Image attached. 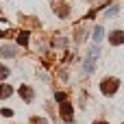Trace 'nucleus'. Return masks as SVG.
Listing matches in <instances>:
<instances>
[{
  "label": "nucleus",
  "instance_id": "obj_12",
  "mask_svg": "<svg viewBox=\"0 0 124 124\" xmlns=\"http://www.w3.org/2000/svg\"><path fill=\"white\" fill-rule=\"evenodd\" d=\"M33 124H46L44 118H33Z\"/></svg>",
  "mask_w": 124,
  "mask_h": 124
},
{
  "label": "nucleus",
  "instance_id": "obj_5",
  "mask_svg": "<svg viewBox=\"0 0 124 124\" xmlns=\"http://www.w3.org/2000/svg\"><path fill=\"white\" fill-rule=\"evenodd\" d=\"M61 113L68 122H72V105L70 102H61Z\"/></svg>",
  "mask_w": 124,
  "mask_h": 124
},
{
  "label": "nucleus",
  "instance_id": "obj_6",
  "mask_svg": "<svg viewBox=\"0 0 124 124\" xmlns=\"http://www.w3.org/2000/svg\"><path fill=\"white\" fill-rule=\"evenodd\" d=\"M0 54H2V57H13L15 50H13V46H2V48H0Z\"/></svg>",
  "mask_w": 124,
  "mask_h": 124
},
{
  "label": "nucleus",
  "instance_id": "obj_14",
  "mask_svg": "<svg viewBox=\"0 0 124 124\" xmlns=\"http://www.w3.org/2000/svg\"><path fill=\"white\" fill-rule=\"evenodd\" d=\"M94 124H109V122H94Z\"/></svg>",
  "mask_w": 124,
  "mask_h": 124
},
{
  "label": "nucleus",
  "instance_id": "obj_13",
  "mask_svg": "<svg viewBox=\"0 0 124 124\" xmlns=\"http://www.w3.org/2000/svg\"><path fill=\"white\" fill-rule=\"evenodd\" d=\"M113 13H118V7H116V4H113V7H111V9L107 11V15H113Z\"/></svg>",
  "mask_w": 124,
  "mask_h": 124
},
{
  "label": "nucleus",
  "instance_id": "obj_1",
  "mask_svg": "<svg viewBox=\"0 0 124 124\" xmlns=\"http://www.w3.org/2000/svg\"><path fill=\"white\" fill-rule=\"evenodd\" d=\"M116 92H118V78H105V81H102V94L111 96V94H116Z\"/></svg>",
  "mask_w": 124,
  "mask_h": 124
},
{
  "label": "nucleus",
  "instance_id": "obj_3",
  "mask_svg": "<svg viewBox=\"0 0 124 124\" xmlns=\"http://www.w3.org/2000/svg\"><path fill=\"white\" fill-rule=\"evenodd\" d=\"M109 41H111L113 46H120V44H124V31H113V33L109 35Z\"/></svg>",
  "mask_w": 124,
  "mask_h": 124
},
{
  "label": "nucleus",
  "instance_id": "obj_9",
  "mask_svg": "<svg viewBox=\"0 0 124 124\" xmlns=\"http://www.w3.org/2000/svg\"><path fill=\"white\" fill-rule=\"evenodd\" d=\"M7 76H9V70H7L4 65H0V81H4Z\"/></svg>",
  "mask_w": 124,
  "mask_h": 124
},
{
  "label": "nucleus",
  "instance_id": "obj_10",
  "mask_svg": "<svg viewBox=\"0 0 124 124\" xmlns=\"http://www.w3.org/2000/svg\"><path fill=\"white\" fill-rule=\"evenodd\" d=\"M0 113H2V118H11V116H13V111H11V109H2Z\"/></svg>",
  "mask_w": 124,
  "mask_h": 124
},
{
  "label": "nucleus",
  "instance_id": "obj_11",
  "mask_svg": "<svg viewBox=\"0 0 124 124\" xmlns=\"http://www.w3.org/2000/svg\"><path fill=\"white\" fill-rule=\"evenodd\" d=\"M26 41H28V35L22 33V35H20V44H26Z\"/></svg>",
  "mask_w": 124,
  "mask_h": 124
},
{
  "label": "nucleus",
  "instance_id": "obj_8",
  "mask_svg": "<svg viewBox=\"0 0 124 124\" xmlns=\"http://www.w3.org/2000/svg\"><path fill=\"white\" fill-rule=\"evenodd\" d=\"M102 35H105V31H102L100 26H96V28H94V41H100Z\"/></svg>",
  "mask_w": 124,
  "mask_h": 124
},
{
  "label": "nucleus",
  "instance_id": "obj_7",
  "mask_svg": "<svg viewBox=\"0 0 124 124\" xmlns=\"http://www.w3.org/2000/svg\"><path fill=\"white\" fill-rule=\"evenodd\" d=\"M11 92H13V89H11L9 85H0V98H9Z\"/></svg>",
  "mask_w": 124,
  "mask_h": 124
},
{
  "label": "nucleus",
  "instance_id": "obj_2",
  "mask_svg": "<svg viewBox=\"0 0 124 124\" xmlns=\"http://www.w3.org/2000/svg\"><path fill=\"white\" fill-rule=\"evenodd\" d=\"M20 96L24 98V102H33V89L28 87V85H20Z\"/></svg>",
  "mask_w": 124,
  "mask_h": 124
},
{
  "label": "nucleus",
  "instance_id": "obj_4",
  "mask_svg": "<svg viewBox=\"0 0 124 124\" xmlns=\"http://www.w3.org/2000/svg\"><path fill=\"white\" fill-rule=\"evenodd\" d=\"M96 57H98V48H92V52H89V57L85 61V72H92L94 70V59Z\"/></svg>",
  "mask_w": 124,
  "mask_h": 124
},
{
  "label": "nucleus",
  "instance_id": "obj_15",
  "mask_svg": "<svg viewBox=\"0 0 124 124\" xmlns=\"http://www.w3.org/2000/svg\"><path fill=\"white\" fill-rule=\"evenodd\" d=\"M68 124H72V122H68Z\"/></svg>",
  "mask_w": 124,
  "mask_h": 124
}]
</instances>
